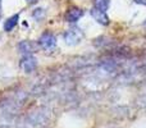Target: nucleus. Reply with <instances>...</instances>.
Listing matches in <instances>:
<instances>
[{"mask_svg":"<svg viewBox=\"0 0 146 128\" xmlns=\"http://www.w3.org/2000/svg\"><path fill=\"white\" fill-rule=\"evenodd\" d=\"M91 15H92L94 19L98 23H100V25H103V26L109 25V18H108V15L105 14V12H103V10L96 9V8L94 7L92 9H91Z\"/></svg>","mask_w":146,"mask_h":128,"instance_id":"obj_4","label":"nucleus"},{"mask_svg":"<svg viewBox=\"0 0 146 128\" xmlns=\"http://www.w3.org/2000/svg\"><path fill=\"white\" fill-rule=\"evenodd\" d=\"M109 4H110V0H94V5H95L96 9H100L103 12L108 10Z\"/></svg>","mask_w":146,"mask_h":128,"instance_id":"obj_8","label":"nucleus"},{"mask_svg":"<svg viewBox=\"0 0 146 128\" xmlns=\"http://www.w3.org/2000/svg\"><path fill=\"white\" fill-rule=\"evenodd\" d=\"M82 15H83V10L82 9H80V8H72V9H69L68 12H67L66 19H67V22L74 23V22H77Z\"/></svg>","mask_w":146,"mask_h":128,"instance_id":"obj_5","label":"nucleus"},{"mask_svg":"<svg viewBox=\"0 0 146 128\" xmlns=\"http://www.w3.org/2000/svg\"><path fill=\"white\" fill-rule=\"evenodd\" d=\"M18 49H19V51L22 54H25V55H31V54L35 53L36 45L32 41H22V42L18 45Z\"/></svg>","mask_w":146,"mask_h":128,"instance_id":"obj_6","label":"nucleus"},{"mask_svg":"<svg viewBox=\"0 0 146 128\" xmlns=\"http://www.w3.org/2000/svg\"><path fill=\"white\" fill-rule=\"evenodd\" d=\"M38 45L44 49V50H51L55 48L56 45V38L53 33L50 32H45L38 40Z\"/></svg>","mask_w":146,"mask_h":128,"instance_id":"obj_2","label":"nucleus"},{"mask_svg":"<svg viewBox=\"0 0 146 128\" xmlns=\"http://www.w3.org/2000/svg\"><path fill=\"white\" fill-rule=\"evenodd\" d=\"M42 15H44V9H41V8H38V9H36L35 12H33V17H35L36 19H40Z\"/></svg>","mask_w":146,"mask_h":128,"instance_id":"obj_9","label":"nucleus"},{"mask_svg":"<svg viewBox=\"0 0 146 128\" xmlns=\"http://www.w3.org/2000/svg\"><path fill=\"white\" fill-rule=\"evenodd\" d=\"M83 38V32L80 27H71L64 32V41L68 45H77Z\"/></svg>","mask_w":146,"mask_h":128,"instance_id":"obj_1","label":"nucleus"},{"mask_svg":"<svg viewBox=\"0 0 146 128\" xmlns=\"http://www.w3.org/2000/svg\"><path fill=\"white\" fill-rule=\"evenodd\" d=\"M26 1H28V3H33V1H36V0H26Z\"/></svg>","mask_w":146,"mask_h":128,"instance_id":"obj_11","label":"nucleus"},{"mask_svg":"<svg viewBox=\"0 0 146 128\" xmlns=\"http://www.w3.org/2000/svg\"><path fill=\"white\" fill-rule=\"evenodd\" d=\"M145 26H146V22H145Z\"/></svg>","mask_w":146,"mask_h":128,"instance_id":"obj_13","label":"nucleus"},{"mask_svg":"<svg viewBox=\"0 0 146 128\" xmlns=\"http://www.w3.org/2000/svg\"><path fill=\"white\" fill-rule=\"evenodd\" d=\"M18 19H19V14H14V15H12L10 18H8V19L5 21V23H4V30L8 31V32L12 31L13 28L17 26Z\"/></svg>","mask_w":146,"mask_h":128,"instance_id":"obj_7","label":"nucleus"},{"mask_svg":"<svg viewBox=\"0 0 146 128\" xmlns=\"http://www.w3.org/2000/svg\"><path fill=\"white\" fill-rule=\"evenodd\" d=\"M36 65H37V62H36V59L33 58L32 55H25L19 63L21 69L26 73L33 72V70L36 69Z\"/></svg>","mask_w":146,"mask_h":128,"instance_id":"obj_3","label":"nucleus"},{"mask_svg":"<svg viewBox=\"0 0 146 128\" xmlns=\"http://www.w3.org/2000/svg\"><path fill=\"white\" fill-rule=\"evenodd\" d=\"M135 3H137V4H141V5H146V0H135Z\"/></svg>","mask_w":146,"mask_h":128,"instance_id":"obj_10","label":"nucleus"},{"mask_svg":"<svg viewBox=\"0 0 146 128\" xmlns=\"http://www.w3.org/2000/svg\"><path fill=\"white\" fill-rule=\"evenodd\" d=\"M0 12H1V0H0Z\"/></svg>","mask_w":146,"mask_h":128,"instance_id":"obj_12","label":"nucleus"}]
</instances>
